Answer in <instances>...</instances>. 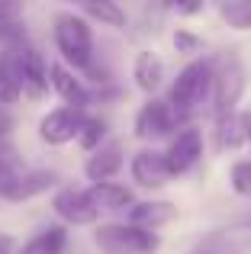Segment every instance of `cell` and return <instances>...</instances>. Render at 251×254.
Wrapping results in <instances>:
<instances>
[{
	"mask_svg": "<svg viewBox=\"0 0 251 254\" xmlns=\"http://www.w3.org/2000/svg\"><path fill=\"white\" fill-rule=\"evenodd\" d=\"M52 209L71 225H90V222H97V216H100V209H97L94 199H90V193L87 190H74V187L58 190L55 199H52Z\"/></svg>",
	"mask_w": 251,
	"mask_h": 254,
	"instance_id": "5b68a950",
	"label": "cell"
},
{
	"mask_svg": "<svg viewBox=\"0 0 251 254\" xmlns=\"http://www.w3.org/2000/svg\"><path fill=\"white\" fill-rule=\"evenodd\" d=\"M19 13H23V0H0V23L19 19Z\"/></svg>",
	"mask_w": 251,
	"mask_h": 254,
	"instance_id": "d4e9b609",
	"label": "cell"
},
{
	"mask_svg": "<svg viewBox=\"0 0 251 254\" xmlns=\"http://www.w3.org/2000/svg\"><path fill=\"white\" fill-rule=\"evenodd\" d=\"M13 132V116L3 110V103H0V138H6Z\"/></svg>",
	"mask_w": 251,
	"mask_h": 254,
	"instance_id": "83f0119b",
	"label": "cell"
},
{
	"mask_svg": "<svg viewBox=\"0 0 251 254\" xmlns=\"http://www.w3.org/2000/svg\"><path fill=\"white\" fill-rule=\"evenodd\" d=\"M213 74H216V62H193L177 74L174 87H171V106L177 116H190L196 106L206 100V93L213 90Z\"/></svg>",
	"mask_w": 251,
	"mask_h": 254,
	"instance_id": "6da1fadb",
	"label": "cell"
},
{
	"mask_svg": "<svg viewBox=\"0 0 251 254\" xmlns=\"http://www.w3.org/2000/svg\"><path fill=\"white\" fill-rule=\"evenodd\" d=\"M229 180H232V190L239 193V196H251V161L232 164V174H229Z\"/></svg>",
	"mask_w": 251,
	"mask_h": 254,
	"instance_id": "7402d4cb",
	"label": "cell"
},
{
	"mask_svg": "<svg viewBox=\"0 0 251 254\" xmlns=\"http://www.w3.org/2000/svg\"><path fill=\"white\" fill-rule=\"evenodd\" d=\"M55 45L64 55V62H71L81 71L94 62V36H90L87 23L81 16H74V13L55 16Z\"/></svg>",
	"mask_w": 251,
	"mask_h": 254,
	"instance_id": "3957f363",
	"label": "cell"
},
{
	"mask_svg": "<svg viewBox=\"0 0 251 254\" xmlns=\"http://www.w3.org/2000/svg\"><path fill=\"white\" fill-rule=\"evenodd\" d=\"M177 216V206L174 203H164V199H148V203H135L129 209V222L132 225H142V229H161V225L174 222Z\"/></svg>",
	"mask_w": 251,
	"mask_h": 254,
	"instance_id": "7c38bea8",
	"label": "cell"
},
{
	"mask_svg": "<svg viewBox=\"0 0 251 254\" xmlns=\"http://www.w3.org/2000/svg\"><path fill=\"white\" fill-rule=\"evenodd\" d=\"M171 177H174V174H171L168 158L158 155V151H138V155L132 158V180H135L138 187L155 190V187H164Z\"/></svg>",
	"mask_w": 251,
	"mask_h": 254,
	"instance_id": "30bf717a",
	"label": "cell"
},
{
	"mask_svg": "<svg viewBox=\"0 0 251 254\" xmlns=\"http://www.w3.org/2000/svg\"><path fill=\"white\" fill-rule=\"evenodd\" d=\"M19 81H23V97L26 100H42L49 93V74L45 64L39 58V52L32 49H19Z\"/></svg>",
	"mask_w": 251,
	"mask_h": 254,
	"instance_id": "8fae6325",
	"label": "cell"
},
{
	"mask_svg": "<svg viewBox=\"0 0 251 254\" xmlns=\"http://www.w3.org/2000/svg\"><path fill=\"white\" fill-rule=\"evenodd\" d=\"M248 138H251V132H248Z\"/></svg>",
	"mask_w": 251,
	"mask_h": 254,
	"instance_id": "4dcf8cb0",
	"label": "cell"
},
{
	"mask_svg": "<svg viewBox=\"0 0 251 254\" xmlns=\"http://www.w3.org/2000/svg\"><path fill=\"white\" fill-rule=\"evenodd\" d=\"M81 123H84V113L77 110V106H62V110H52L49 116L39 123V135L49 145H64V142H71V138H77Z\"/></svg>",
	"mask_w": 251,
	"mask_h": 254,
	"instance_id": "52a82bcc",
	"label": "cell"
},
{
	"mask_svg": "<svg viewBox=\"0 0 251 254\" xmlns=\"http://www.w3.org/2000/svg\"><path fill=\"white\" fill-rule=\"evenodd\" d=\"M74 3H90V0H74Z\"/></svg>",
	"mask_w": 251,
	"mask_h": 254,
	"instance_id": "f546056e",
	"label": "cell"
},
{
	"mask_svg": "<svg viewBox=\"0 0 251 254\" xmlns=\"http://www.w3.org/2000/svg\"><path fill=\"white\" fill-rule=\"evenodd\" d=\"M123 168V148L120 145H100V148L94 151V155L87 158V177L94 180V184H100V180H113V174Z\"/></svg>",
	"mask_w": 251,
	"mask_h": 254,
	"instance_id": "9a60e30c",
	"label": "cell"
},
{
	"mask_svg": "<svg viewBox=\"0 0 251 254\" xmlns=\"http://www.w3.org/2000/svg\"><path fill=\"white\" fill-rule=\"evenodd\" d=\"M132 77H135L138 90L145 93H155L164 81V64L155 52H138L135 55V64H132Z\"/></svg>",
	"mask_w": 251,
	"mask_h": 254,
	"instance_id": "e0dca14e",
	"label": "cell"
},
{
	"mask_svg": "<svg viewBox=\"0 0 251 254\" xmlns=\"http://www.w3.org/2000/svg\"><path fill=\"white\" fill-rule=\"evenodd\" d=\"M13 251V238L10 235H0V254H10Z\"/></svg>",
	"mask_w": 251,
	"mask_h": 254,
	"instance_id": "f1b7e54d",
	"label": "cell"
},
{
	"mask_svg": "<svg viewBox=\"0 0 251 254\" xmlns=\"http://www.w3.org/2000/svg\"><path fill=\"white\" fill-rule=\"evenodd\" d=\"M168 6L174 13H181V16H193V13H200L206 6V0H168Z\"/></svg>",
	"mask_w": 251,
	"mask_h": 254,
	"instance_id": "603a6c76",
	"label": "cell"
},
{
	"mask_svg": "<svg viewBox=\"0 0 251 254\" xmlns=\"http://www.w3.org/2000/svg\"><path fill=\"white\" fill-rule=\"evenodd\" d=\"M177 126V113L164 100H148L135 116V135L138 138H164Z\"/></svg>",
	"mask_w": 251,
	"mask_h": 254,
	"instance_id": "8992f818",
	"label": "cell"
},
{
	"mask_svg": "<svg viewBox=\"0 0 251 254\" xmlns=\"http://www.w3.org/2000/svg\"><path fill=\"white\" fill-rule=\"evenodd\" d=\"M200 155H203V138H200V132L196 129H184V132H177L174 135V142H171V148H168V164H171V174H187L190 168H193L196 161H200Z\"/></svg>",
	"mask_w": 251,
	"mask_h": 254,
	"instance_id": "9c48e42d",
	"label": "cell"
},
{
	"mask_svg": "<svg viewBox=\"0 0 251 254\" xmlns=\"http://www.w3.org/2000/svg\"><path fill=\"white\" fill-rule=\"evenodd\" d=\"M90 199L100 212H116V209H126L132 206V190L123 184H113V180H100V184L90 187Z\"/></svg>",
	"mask_w": 251,
	"mask_h": 254,
	"instance_id": "2e32d148",
	"label": "cell"
},
{
	"mask_svg": "<svg viewBox=\"0 0 251 254\" xmlns=\"http://www.w3.org/2000/svg\"><path fill=\"white\" fill-rule=\"evenodd\" d=\"M103 138H107V123H103V119H97V116H84L81 132H77V142H81V148L97 151Z\"/></svg>",
	"mask_w": 251,
	"mask_h": 254,
	"instance_id": "44dd1931",
	"label": "cell"
},
{
	"mask_svg": "<svg viewBox=\"0 0 251 254\" xmlns=\"http://www.w3.org/2000/svg\"><path fill=\"white\" fill-rule=\"evenodd\" d=\"M219 16L232 29L251 32V0H226V3H219Z\"/></svg>",
	"mask_w": 251,
	"mask_h": 254,
	"instance_id": "d6986e66",
	"label": "cell"
},
{
	"mask_svg": "<svg viewBox=\"0 0 251 254\" xmlns=\"http://www.w3.org/2000/svg\"><path fill=\"white\" fill-rule=\"evenodd\" d=\"M193 254H239V248H232V245H222V242H206V245H200Z\"/></svg>",
	"mask_w": 251,
	"mask_h": 254,
	"instance_id": "4316f807",
	"label": "cell"
},
{
	"mask_svg": "<svg viewBox=\"0 0 251 254\" xmlns=\"http://www.w3.org/2000/svg\"><path fill=\"white\" fill-rule=\"evenodd\" d=\"M64 248H68V232L62 225H52V229L32 235L16 254H64Z\"/></svg>",
	"mask_w": 251,
	"mask_h": 254,
	"instance_id": "ac0fdd59",
	"label": "cell"
},
{
	"mask_svg": "<svg viewBox=\"0 0 251 254\" xmlns=\"http://www.w3.org/2000/svg\"><path fill=\"white\" fill-rule=\"evenodd\" d=\"M23 97V81H19V49H6L0 55V103H16Z\"/></svg>",
	"mask_w": 251,
	"mask_h": 254,
	"instance_id": "5bb4252c",
	"label": "cell"
},
{
	"mask_svg": "<svg viewBox=\"0 0 251 254\" xmlns=\"http://www.w3.org/2000/svg\"><path fill=\"white\" fill-rule=\"evenodd\" d=\"M174 45H177V52H196L200 49V39L196 36H190V32H184V29H177V36H174Z\"/></svg>",
	"mask_w": 251,
	"mask_h": 254,
	"instance_id": "484cf974",
	"label": "cell"
},
{
	"mask_svg": "<svg viewBox=\"0 0 251 254\" xmlns=\"http://www.w3.org/2000/svg\"><path fill=\"white\" fill-rule=\"evenodd\" d=\"M55 184H58V177L52 171H16L6 184H0V196L10 199V203H23V199L45 193Z\"/></svg>",
	"mask_w": 251,
	"mask_h": 254,
	"instance_id": "ba28073f",
	"label": "cell"
},
{
	"mask_svg": "<svg viewBox=\"0 0 251 254\" xmlns=\"http://www.w3.org/2000/svg\"><path fill=\"white\" fill-rule=\"evenodd\" d=\"M84 10H87V16L100 19V23H107V26H126V13L113 0H90V3H84Z\"/></svg>",
	"mask_w": 251,
	"mask_h": 254,
	"instance_id": "ffe728a7",
	"label": "cell"
},
{
	"mask_svg": "<svg viewBox=\"0 0 251 254\" xmlns=\"http://www.w3.org/2000/svg\"><path fill=\"white\" fill-rule=\"evenodd\" d=\"M103 254H158L161 238L142 225H100L94 235Z\"/></svg>",
	"mask_w": 251,
	"mask_h": 254,
	"instance_id": "7a4b0ae2",
	"label": "cell"
},
{
	"mask_svg": "<svg viewBox=\"0 0 251 254\" xmlns=\"http://www.w3.org/2000/svg\"><path fill=\"white\" fill-rule=\"evenodd\" d=\"M23 26L19 19H10V23H0V42H23Z\"/></svg>",
	"mask_w": 251,
	"mask_h": 254,
	"instance_id": "cb8c5ba5",
	"label": "cell"
},
{
	"mask_svg": "<svg viewBox=\"0 0 251 254\" xmlns=\"http://www.w3.org/2000/svg\"><path fill=\"white\" fill-rule=\"evenodd\" d=\"M49 77H52V87H55V93L64 100L68 106H77V110H84V106L90 103V93L84 90V84L77 81L74 74H71L68 68H62V64H52L49 68Z\"/></svg>",
	"mask_w": 251,
	"mask_h": 254,
	"instance_id": "4fadbf2b",
	"label": "cell"
},
{
	"mask_svg": "<svg viewBox=\"0 0 251 254\" xmlns=\"http://www.w3.org/2000/svg\"><path fill=\"white\" fill-rule=\"evenodd\" d=\"M245 93V68L235 55H226L216 64L213 74V103H216V123L229 119Z\"/></svg>",
	"mask_w": 251,
	"mask_h": 254,
	"instance_id": "277c9868",
	"label": "cell"
}]
</instances>
